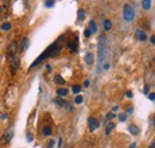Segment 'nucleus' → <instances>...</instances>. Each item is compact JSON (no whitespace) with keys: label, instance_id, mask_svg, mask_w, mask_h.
<instances>
[{"label":"nucleus","instance_id":"a19ab883","mask_svg":"<svg viewBox=\"0 0 155 148\" xmlns=\"http://www.w3.org/2000/svg\"><path fill=\"white\" fill-rule=\"evenodd\" d=\"M154 123H155V117H154Z\"/></svg>","mask_w":155,"mask_h":148},{"label":"nucleus","instance_id":"4468645a","mask_svg":"<svg viewBox=\"0 0 155 148\" xmlns=\"http://www.w3.org/2000/svg\"><path fill=\"white\" fill-rule=\"evenodd\" d=\"M88 28H89V31H91L92 34H96L97 32V24L94 20H91L88 24Z\"/></svg>","mask_w":155,"mask_h":148},{"label":"nucleus","instance_id":"2f4dec72","mask_svg":"<svg viewBox=\"0 0 155 148\" xmlns=\"http://www.w3.org/2000/svg\"><path fill=\"white\" fill-rule=\"evenodd\" d=\"M88 85H89V80H85L84 86H85V87H88Z\"/></svg>","mask_w":155,"mask_h":148},{"label":"nucleus","instance_id":"ea45409f","mask_svg":"<svg viewBox=\"0 0 155 148\" xmlns=\"http://www.w3.org/2000/svg\"><path fill=\"white\" fill-rule=\"evenodd\" d=\"M153 61H154V62H155V57H154V60H153Z\"/></svg>","mask_w":155,"mask_h":148},{"label":"nucleus","instance_id":"c9c22d12","mask_svg":"<svg viewBox=\"0 0 155 148\" xmlns=\"http://www.w3.org/2000/svg\"><path fill=\"white\" fill-rule=\"evenodd\" d=\"M61 146H62V140L60 139V140H59V147H61Z\"/></svg>","mask_w":155,"mask_h":148},{"label":"nucleus","instance_id":"f704fd0d","mask_svg":"<svg viewBox=\"0 0 155 148\" xmlns=\"http://www.w3.org/2000/svg\"><path fill=\"white\" fill-rule=\"evenodd\" d=\"M47 69H48V71H49V72H50V71H51V67H50V65H47Z\"/></svg>","mask_w":155,"mask_h":148},{"label":"nucleus","instance_id":"4be33fe9","mask_svg":"<svg viewBox=\"0 0 155 148\" xmlns=\"http://www.w3.org/2000/svg\"><path fill=\"white\" fill-rule=\"evenodd\" d=\"M82 101H84L82 96H76V97H75V103H76V104H81Z\"/></svg>","mask_w":155,"mask_h":148},{"label":"nucleus","instance_id":"a211bd4d","mask_svg":"<svg viewBox=\"0 0 155 148\" xmlns=\"http://www.w3.org/2000/svg\"><path fill=\"white\" fill-rule=\"evenodd\" d=\"M142 6H143L145 10H150L152 1H150V0H143V1H142Z\"/></svg>","mask_w":155,"mask_h":148},{"label":"nucleus","instance_id":"423d86ee","mask_svg":"<svg viewBox=\"0 0 155 148\" xmlns=\"http://www.w3.org/2000/svg\"><path fill=\"white\" fill-rule=\"evenodd\" d=\"M19 64H20V61H19V59L16 57V56L11 60V73H12V74H15V73L18 71Z\"/></svg>","mask_w":155,"mask_h":148},{"label":"nucleus","instance_id":"39448f33","mask_svg":"<svg viewBox=\"0 0 155 148\" xmlns=\"http://www.w3.org/2000/svg\"><path fill=\"white\" fill-rule=\"evenodd\" d=\"M87 122H88L89 131H94L97 128H99V122H98L97 118H94V117H88Z\"/></svg>","mask_w":155,"mask_h":148},{"label":"nucleus","instance_id":"1a4fd4ad","mask_svg":"<svg viewBox=\"0 0 155 148\" xmlns=\"http://www.w3.org/2000/svg\"><path fill=\"white\" fill-rule=\"evenodd\" d=\"M29 43H30V41H29V38L28 37H24V38L20 41V45H19V50L20 52H25L28 49V47H29Z\"/></svg>","mask_w":155,"mask_h":148},{"label":"nucleus","instance_id":"6e6552de","mask_svg":"<svg viewBox=\"0 0 155 148\" xmlns=\"http://www.w3.org/2000/svg\"><path fill=\"white\" fill-rule=\"evenodd\" d=\"M135 37H136L138 41H141V42H145V41L147 40V36H146L145 31H142L141 29H137V30L135 31Z\"/></svg>","mask_w":155,"mask_h":148},{"label":"nucleus","instance_id":"9b49d317","mask_svg":"<svg viewBox=\"0 0 155 148\" xmlns=\"http://www.w3.org/2000/svg\"><path fill=\"white\" fill-rule=\"evenodd\" d=\"M128 129H129V131H130V134L135 135V136H136V135H138V133H140V128L137 126H135V124H130Z\"/></svg>","mask_w":155,"mask_h":148},{"label":"nucleus","instance_id":"72a5a7b5","mask_svg":"<svg viewBox=\"0 0 155 148\" xmlns=\"http://www.w3.org/2000/svg\"><path fill=\"white\" fill-rule=\"evenodd\" d=\"M149 148H155V141H153V142L149 145Z\"/></svg>","mask_w":155,"mask_h":148},{"label":"nucleus","instance_id":"bb28decb","mask_svg":"<svg viewBox=\"0 0 155 148\" xmlns=\"http://www.w3.org/2000/svg\"><path fill=\"white\" fill-rule=\"evenodd\" d=\"M125 119H126V115H125V114L119 115V121H121V122H124Z\"/></svg>","mask_w":155,"mask_h":148},{"label":"nucleus","instance_id":"0eeeda50","mask_svg":"<svg viewBox=\"0 0 155 148\" xmlns=\"http://www.w3.org/2000/svg\"><path fill=\"white\" fill-rule=\"evenodd\" d=\"M78 45H79V41H78L76 37H75L73 41H71V42L68 43V48L71 49L72 53H76V52H78Z\"/></svg>","mask_w":155,"mask_h":148},{"label":"nucleus","instance_id":"f03ea898","mask_svg":"<svg viewBox=\"0 0 155 148\" xmlns=\"http://www.w3.org/2000/svg\"><path fill=\"white\" fill-rule=\"evenodd\" d=\"M123 18L128 23H130V22L134 20V18H135V10L133 8L131 5H129V4L124 5V7H123Z\"/></svg>","mask_w":155,"mask_h":148},{"label":"nucleus","instance_id":"f3484780","mask_svg":"<svg viewBox=\"0 0 155 148\" xmlns=\"http://www.w3.org/2000/svg\"><path fill=\"white\" fill-rule=\"evenodd\" d=\"M85 16H86V15H85V11H84L82 8H80L79 11H78V19H79L80 22H82V20L85 19Z\"/></svg>","mask_w":155,"mask_h":148},{"label":"nucleus","instance_id":"6ab92c4d","mask_svg":"<svg viewBox=\"0 0 155 148\" xmlns=\"http://www.w3.org/2000/svg\"><path fill=\"white\" fill-rule=\"evenodd\" d=\"M43 135H44V136H49V135H51V127L45 126L43 128Z\"/></svg>","mask_w":155,"mask_h":148},{"label":"nucleus","instance_id":"f257e3e1","mask_svg":"<svg viewBox=\"0 0 155 148\" xmlns=\"http://www.w3.org/2000/svg\"><path fill=\"white\" fill-rule=\"evenodd\" d=\"M61 50H62V45H59L57 42L54 43V44H51L49 48H47V50H45L43 54H41L40 56H38V59H37V60L35 61V62L31 65V68H34V67H35L36 65H38V64H41L43 60H45V59H48V57H51V56L57 55Z\"/></svg>","mask_w":155,"mask_h":148},{"label":"nucleus","instance_id":"b1692460","mask_svg":"<svg viewBox=\"0 0 155 148\" xmlns=\"http://www.w3.org/2000/svg\"><path fill=\"white\" fill-rule=\"evenodd\" d=\"M148 98L150 101H155V92H152V93H149L148 94Z\"/></svg>","mask_w":155,"mask_h":148},{"label":"nucleus","instance_id":"a878e982","mask_svg":"<svg viewBox=\"0 0 155 148\" xmlns=\"http://www.w3.org/2000/svg\"><path fill=\"white\" fill-rule=\"evenodd\" d=\"M54 4H55L54 1H45V4H44V5H45L47 7H51V6H54Z\"/></svg>","mask_w":155,"mask_h":148},{"label":"nucleus","instance_id":"4c0bfd02","mask_svg":"<svg viewBox=\"0 0 155 148\" xmlns=\"http://www.w3.org/2000/svg\"><path fill=\"white\" fill-rule=\"evenodd\" d=\"M109 67H110L109 65H105V66H104V68H105V69H109Z\"/></svg>","mask_w":155,"mask_h":148},{"label":"nucleus","instance_id":"7c9ffc66","mask_svg":"<svg viewBox=\"0 0 155 148\" xmlns=\"http://www.w3.org/2000/svg\"><path fill=\"white\" fill-rule=\"evenodd\" d=\"M150 42H152L153 44H155V35H153V36L150 37Z\"/></svg>","mask_w":155,"mask_h":148},{"label":"nucleus","instance_id":"ddd939ff","mask_svg":"<svg viewBox=\"0 0 155 148\" xmlns=\"http://www.w3.org/2000/svg\"><path fill=\"white\" fill-rule=\"evenodd\" d=\"M54 81H55L57 85H64V84H66V80H64V79L60 75V74H57V75L54 77Z\"/></svg>","mask_w":155,"mask_h":148},{"label":"nucleus","instance_id":"e433bc0d","mask_svg":"<svg viewBox=\"0 0 155 148\" xmlns=\"http://www.w3.org/2000/svg\"><path fill=\"white\" fill-rule=\"evenodd\" d=\"M28 140H29V141H31V140H32V138H31V135H30V134L28 135Z\"/></svg>","mask_w":155,"mask_h":148},{"label":"nucleus","instance_id":"c756f323","mask_svg":"<svg viewBox=\"0 0 155 148\" xmlns=\"http://www.w3.org/2000/svg\"><path fill=\"white\" fill-rule=\"evenodd\" d=\"M148 91H149V86H148V85H146V86H145L143 92H145V93H148Z\"/></svg>","mask_w":155,"mask_h":148},{"label":"nucleus","instance_id":"f8f14e48","mask_svg":"<svg viewBox=\"0 0 155 148\" xmlns=\"http://www.w3.org/2000/svg\"><path fill=\"white\" fill-rule=\"evenodd\" d=\"M115 127H116V124H115L113 122H109L108 124H106V128H105V134L109 135V134L115 129Z\"/></svg>","mask_w":155,"mask_h":148},{"label":"nucleus","instance_id":"412c9836","mask_svg":"<svg viewBox=\"0 0 155 148\" xmlns=\"http://www.w3.org/2000/svg\"><path fill=\"white\" fill-rule=\"evenodd\" d=\"M10 29H11V23H5L1 25V30H4V31H8Z\"/></svg>","mask_w":155,"mask_h":148},{"label":"nucleus","instance_id":"aec40b11","mask_svg":"<svg viewBox=\"0 0 155 148\" xmlns=\"http://www.w3.org/2000/svg\"><path fill=\"white\" fill-rule=\"evenodd\" d=\"M72 91H73V93H80V91H81V86L80 85H74L73 87H72Z\"/></svg>","mask_w":155,"mask_h":148},{"label":"nucleus","instance_id":"5701e85b","mask_svg":"<svg viewBox=\"0 0 155 148\" xmlns=\"http://www.w3.org/2000/svg\"><path fill=\"white\" fill-rule=\"evenodd\" d=\"M115 117H116V115H115L113 112H109V114L106 115V118H108V119H113Z\"/></svg>","mask_w":155,"mask_h":148},{"label":"nucleus","instance_id":"473e14b6","mask_svg":"<svg viewBox=\"0 0 155 148\" xmlns=\"http://www.w3.org/2000/svg\"><path fill=\"white\" fill-rule=\"evenodd\" d=\"M129 148H136V142H133L130 146H129Z\"/></svg>","mask_w":155,"mask_h":148},{"label":"nucleus","instance_id":"7ed1b4c3","mask_svg":"<svg viewBox=\"0 0 155 148\" xmlns=\"http://www.w3.org/2000/svg\"><path fill=\"white\" fill-rule=\"evenodd\" d=\"M17 50H18L17 43H16V42H12V43L8 45V48H7V54H6L7 60H12V59H13L15 55H16V53H17Z\"/></svg>","mask_w":155,"mask_h":148},{"label":"nucleus","instance_id":"2eb2a0df","mask_svg":"<svg viewBox=\"0 0 155 148\" xmlns=\"http://www.w3.org/2000/svg\"><path fill=\"white\" fill-rule=\"evenodd\" d=\"M103 27H104V29H105L106 31L111 30V28H112V23H111V20H110V19H105L104 23H103Z\"/></svg>","mask_w":155,"mask_h":148},{"label":"nucleus","instance_id":"dca6fc26","mask_svg":"<svg viewBox=\"0 0 155 148\" xmlns=\"http://www.w3.org/2000/svg\"><path fill=\"white\" fill-rule=\"evenodd\" d=\"M68 94V90L64 89V87H61V89H57V96L61 98V97H64Z\"/></svg>","mask_w":155,"mask_h":148},{"label":"nucleus","instance_id":"20e7f679","mask_svg":"<svg viewBox=\"0 0 155 148\" xmlns=\"http://www.w3.org/2000/svg\"><path fill=\"white\" fill-rule=\"evenodd\" d=\"M13 129L12 128H10V129H7L6 131H5V134L1 136V139H0V142H1L3 145H6V143H8L10 141H11V139L13 138Z\"/></svg>","mask_w":155,"mask_h":148},{"label":"nucleus","instance_id":"58836bf2","mask_svg":"<svg viewBox=\"0 0 155 148\" xmlns=\"http://www.w3.org/2000/svg\"><path fill=\"white\" fill-rule=\"evenodd\" d=\"M1 11H3V7H1V6H0V15H1Z\"/></svg>","mask_w":155,"mask_h":148},{"label":"nucleus","instance_id":"cd10ccee","mask_svg":"<svg viewBox=\"0 0 155 148\" xmlns=\"http://www.w3.org/2000/svg\"><path fill=\"white\" fill-rule=\"evenodd\" d=\"M54 143H55V141H54V140L49 141V142H48V148H53V147H54Z\"/></svg>","mask_w":155,"mask_h":148},{"label":"nucleus","instance_id":"c85d7f7f","mask_svg":"<svg viewBox=\"0 0 155 148\" xmlns=\"http://www.w3.org/2000/svg\"><path fill=\"white\" fill-rule=\"evenodd\" d=\"M125 94H126V97H128V98H131V97H133V92H131L130 90L126 91V93H125Z\"/></svg>","mask_w":155,"mask_h":148},{"label":"nucleus","instance_id":"79ce46f5","mask_svg":"<svg viewBox=\"0 0 155 148\" xmlns=\"http://www.w3.org/2000/svg\"><path fill=\"white\" fill-rule=\"evenodd\" d=\"M71 148H72V147H71Z\"/></svg>","mask_w":155,"mask_h":148},{"label":"nucleus","instance_id":"9d476101","mask_svg":"<svg viewBox=\"0 0 155 148\" xmlns=\"http://www.w3.org/2000/svg\"><path fill=\"white\" fill-rule=\"evenodd\" d=\"M85 62L87 65H93V62H94V55L92 53H87L86 56H85Z\"/></svg>","mask_w":155,"mask_h":148},{"label":"nucleus","instance_id":"393cba45","mask_svg":"<svg viewBox=\"0 0 155 148\" xmlns=\"http://www.w3.org/2000/svg\"><path fill=\"white\" fill-rule=\"evenodd\" d=\"M84 35H85V37H89V36L92 35V32L89 31V29H86V30H85V32H84Z\"/></svg>","mask_w":155,"mask_h":148}]
</instances>
